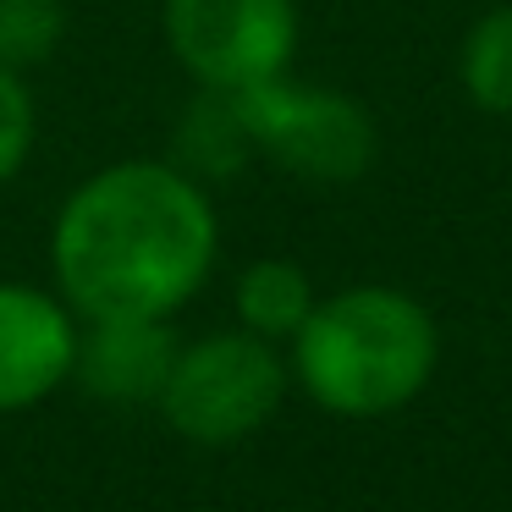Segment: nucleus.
Returning <instances> with one entry per match:
<instances>
[{
    "mask_svg": "<svg viewBox=\"0 0 512 512\" xmlns=\"http://www.w3.org/2000/svg\"><path fill=\"white\" fill-rule=\"evenodd\" d=\"M166 45L199 89L243 94L292 72L298 6L292 0H166Z\"/></svg>",
    "mask_w": 512,
    "mask_h": 512,
    "instance_id": "5",
    "label": "nucleus"
},
{
    "mask_svg": "<svg viewBox=\"0 0 512 512\" xmlns=\"http://www.w3.org/2000/svg\"><path fill=\"white\" fill-rule=\"evenodd\" d=\"M254 133L243 122L237 94L221 89H199V100L177 116V166L193 182H215V177H237L254 160Z\"/></svg>",
    "mask_w": 512,
    "mask_h": 512,
    "instance_id": "8",
    "label": "nucleus"
},
{
    "mask_svg": "<svg viewBox=\"0 0 512 512\" xmlns=\"http://www.w3.org/2000/svg\"><path fill=\"white\" fill-rule=\"evenodd\" d=\"M34 133H39V111H34V94H28L23 72L0 67V188L28 166Z\"/></svg>",
    "mask_w": 512,
    "mask_h": 512,
    "instance_id": "12",
    "label": "nucleus"
},
{
    "mask_svg": "<svg viewBox=\"0 0 512 512\" xmlns=\"http://www.w3.org/2000/svg\"><path fill=\"white\" fill-rule=\"evenodd\" d=\"M314 281L298 259H254V265L237 276V292H232V309H237V325L265 342H292L303 320L314 309Z\"/></svg>",
    "mask_w": 512,
    "mask_h": 512,
    "instance_id": "9",
    "label": "nucleus"
},
{
    "mask_svg": "<svg viewBox=\"0 0 512 512\" xmlns=\"http://www.w3.org/2000/svg\"><path fill=\"white\" fill-rule=\"evenodd\" d=\"M221 254L210 188L177 160H122L61 204L50 232L61 298L78 320H171Z\"/></svg>",
    "mask_w": 512,
    "mask_h": 512,
    "instance_id": "1",
    "label": "nucleus"
},
{
    "mask_svg": "<svg viewBox=\"0 0 512 512\" xmlns=\"http://www.w3.org/2000/svg\"><path fill=\"white\" fill-rule=\"evenodd\" d=\"M177 364L166 320H83L72 380L111 408H155Z\"/></svg>",
    "mask_w": 512,
    "mask_h": 512,
    "instance_id": "7",
    "label": "nucleus"
},
{
    "mask_svg": "<svg viewBox=\"0 0 512 512\" xmlns=\"http://www.w3.org/2000/svg\"><path fill=\"white\" fill-rule=\"evenodd\" d=\"M435 364H441V331L430 309L380 281L314 298L287 353L303 397L331 419H386L408 408L430 386Z\"/></svg>",
    "mask_w": 512,
    "mask_h": 512,
    "instance_id": "2",
    "label": "nucleus"
},
{
    "mask_svg": "<svg viewBox=\"0 0 512 512\" xmlns=\"http://www.w3.org/2000/svg\"><path fill=\"white\" fill-rule=\"evenodd\" d=\"M287 386L292 369L276 353V342L237 325V331H215L177 347V364H171V380L155 408L166 413V424L182 441L232 446L276 419Z\"/></svg>",
    "mask_w": 512,
    "mask_h": 512,
    "instance_id": "3",
    "label": "nucleus"
},
{
    "mask_svg": "<svg viewBox=\"0 0 512 512\" xmlns=\"http://www.w3.org/2000/svg\"><path fill=\"white\" fill-rule=\"evenodd\" d=\"M457 78H463V94L485 116H512V6L485 12L463 34Z\"/></svg>",
    "mask_w": 512,
    "mask_h": 512,
    "instance_id": "10",
    "label": "nucleus"
},
{
    "mask_svg": "<svg viewBox=\"0 0 512 512\" xmlns=\"http://www.w3.org/2000/svg\"><path fill=\"white\" fill-rule=\"evenodd\" d=\"M67 34V0H0V67H45Z\"/></svg>",
    "mask_w": 512,
    "mask_h": 512,
    "instance_id": "11",
    "label": "nucleus"
},
{
    "mask_svg": "<svg viewBox=\"0 0 512 512\" xmlns=\"http://www.w3.org/2000/svg\"><path fill=\"white\" fill-rule=\"evenodd\" d=\"M83 320L67 298L0 281V413H28L61 391L78 364Z\"/></svg>",
    "mask_w": 512,
    "mask_h": 512,
    "instance_id": "6",
    "label": "nucleus"
},
{
    "mask_svg": "<svg viewBox=\"0 0 512 512\" xmlns=\"http://www.w3.org/2000/svg\"><path fill=\"white\" fill-rule=\"evenodd\" d=\"M243 105V122L254 133V149L292 171L303 182H358L375 166L380 133L369 122V111L342 89H325V83H298L292 72L270 83L237 94Z\"/></svg>",
    "mask_w": 512,
    "mask_h": 512,
    "instance_id": "4",
    "label": "nucleus"
}]
</instances>
